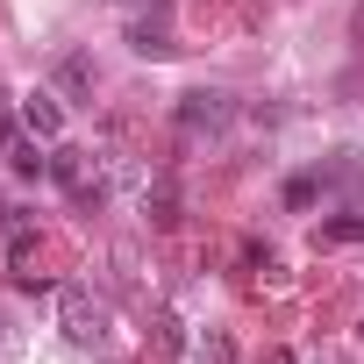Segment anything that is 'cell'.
<instances>
[{
    "mask_svg": "<svg viewBox=\"0 0 364 364\" xmlns=\"http://www.w3.org/2000/svg\"><path fill=\"white\" fill-rule=\"evenodd\" d=\"M58 328L72 343H107V300H93V286H65L58 293Z\"/></svg>",
    "mask_w": 364,
    "mask_h": 364,
    "instance_id": "cell-2",
    "label": "cell"
},
{
    "mask_svg": "<svg viewBox=\"0 0 364 364\" xmlns=\"http://www.w3.org/2000/svg\"><path fill=\"white\" fill-rule=\"evenodd\" d=\"M350 29H357V43H364V0H357V15H350Z\"/></svg>",
    "mask_w": 364,
    "mask_h": 364,
    "instance_id": "cell-12",
    "label": "cell"
},
{
    "mask_svg": "<svg viewBox=\"0 0 364 364\" xmlns=\"http://www.w3.org/2000/svg\"><path fill=\"white\" fill-rule=\"evenodd\" d=\"M50 178H58L79 208H93V200L107 193V164H100L93 150H50Z\"/></svg>",
    "mask_w": 364,
    "mask_h": 364,
    "instance_id": "cell-1",
    "label": "cell"
},
{
    "mask_svg": "<svg viewBox=\"0 0 364 364\" xmlns=\"http://www.w3.org/2000/svg\"><path fill=\"white\" fill-rule=\"evenodd\" d=\"M286 208H314V178H293V186H286Z\"/></svg>",
    "mask_w": 364,
    "mask_h": 364,
    "instance_id": "cell-10",
    "label": "cell"
},
{
    "mask_svg": "<svg viewBox=\"0 0 364 364\" xmlns=\"http://www.w3.org/2000/svg\"><path fill=\"white\" fill-rule=\"evenodd\" d=\"M364 236V215H336V222H321V243H357Z\"/></svg>",
    "mask_w": 364,
    "mask_h": 364,
    "instance_id": "cell-9",
    "label": "cell"
},
{
    "mask_svg": "<svg viewBox=\"0 0 364 364\" xmlns=\"http://www.w3.org/2000/svg\"><path fill=\"white\" fill-rule=\"evenodd\" d=\"M229 122H236V100H229L222 86L178 93V129H186V136H215V129H229Z\"/></svg>",
    "mask_w": 364,
    "mask_h": 364,
    "instance_id": "cell-3",
    "label": "cell"
},
{
    "mask_svg": "<svg viewBox=\"0 0 364 364\" xmlns=\"http://www.w3.org/2000/svg\"><path fill=\"white\" fill-rule=\"evenodd\" d=\"M129 50H136V58H171L178 43H171L164 22H136V29H129Z\"/></svg>",
    "mask_w": 364,
    "mask_h": 364,
    "instance_id": "cell-7",
    "label": "cell"
},
{
    "mask_svg": "<svg viewBox=\"0 0 364 364\" xmlns=\"http://www.w3.org/2000/svg\"><path fill=\"white\" fill-rule=\"evenodd\" d=\"M208 364H236V350H229V336H208Z\"/></svg>",
    "mask_w": 364,
    "mask_h": 364,
    "instance_id": "cell-11",
    "label": "cell"
},
{
    "mask_svg": "<svg viewBox=\"0 0 364 364\" xmlns=\"http://www.w3.org/2000/svg\"><path fill=\"white\" fill-rule=\"evenodd\" d=\"M143 222H150V229H171V222H178V193H171V178H150V186H143Z\"/></svg>",
    "mask_w": 364,
    "mask_h": 364,
    "instance_id": "cell-6",
    "label": "cell"
},
{
    "mask_svg": "<svg viewBox=\"0 0 364 364\" xmlns=\"http://www.w3.org/2000/svg\"><path fill=\"white\" fill-rule=\"evenodd\" d=\"M22 129H29L36 143H65V100H58L50 86L22 93Z\"/></svg>",
    "mask_w": 364,
    "mask_h": 364,
    "instance_id": "cell-4",
    "label": "cell"
},
{
    "mask_svg": "<svg viewBox=\"0 0 364 364\" xmlns=\"http://www.w3.org/2000/svg\"><path fill=\"white\" fill-rule=\"evenodd\" d=\"M0 136H8V164H15V178H36V171H50V157L36 150V136L22 129V114H15V122H0Z\"/></svg>",
    "mask_w": 364,
    "mask_h": 364,
    "instance_id": "cell-5",
    "label": "cell"
},
{
    "mask_svg": "<svg viewBox=\"0 0 364 364\" xmlns=\"http://www.w3.org/2000/svg\"><path fill=\"white\" fill-rule=\"evenodd\" d=\"M58 86L65 93H93V58H65L58 65Z\"/></svg>",
    "mask_w": 364,
    "mask_h": 364,
    "instance_id": "cell-8",
    "label": "cell"
}]
</instances>
